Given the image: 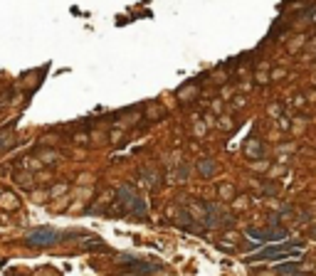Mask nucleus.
Returning <instances> with one entry per match:
<instances>
[{"label": "nucleus", "instance_id": "2", "mask_svg": "<svg viewBox=\"0 0 316 276\" xmlns=\"http://www.w3.org/2000/svg\"><path fill=\"white\" fill-rule=\"evenodd\" d=\"M27 242H30L32 247H47V244L59 242V232H57L55 227H38V229H32V232L27 234Z\"/></svg>", "mask_w": 316, "mask_h": 276}, {"label": "nucleus", "instance_id": "3", "mask_svg": "<svg viewBox=\"0 0 316 276\" xmlns=\"http://www.w3.org/2000/svg\"><path fill=\"white\" fill-rule=\"evenodd\" d=\"M277 254H284V257H297L299 252L292 249V247H269V249H262L260 254L255 257H247V261H262V259H274Z\"/></svg>", "mask_w": 316, "mask_h": 276}, {"label": "nucleus", "instance_id": "1", "mask_svg": "<svg viewBox=\"0 0 316 276\" xmlns=\"http://www.w3.org/2000/svg\"><path fill=\"white\" fill-rule=\"evenodd\" d=\"M119 200L124 203V207L129 210V215H136V217H141L144 212H146V205H144V200L131 190V187H121L119 190Z\"/></svg>", "mask_w": 316, "mask_h": 276}, {"label": "nucleus", "instance_id": "4", "mask_svg": "<svg viewBox=\"0 0 316 276\" xmlns=\"http://www.w3.org/2000/svg\"><path fill=\"white\" fill-rule=\"evenodd\" d=\"M200 170L203 173H213V163H200Z\"/></svg>", "mask_w": 316, "mask_h": 276}]
</instances>
